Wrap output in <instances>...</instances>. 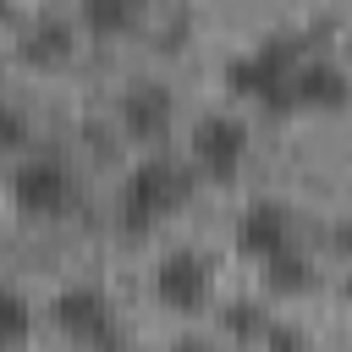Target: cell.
Wrapping results in <instances>:
<instances>
[{
	"label": "cell",
	"instance_id": "6da1fadb",
	"mask_svg": "<svg viewBox=\"0 0 352 352\" xmlns=\"http://www.w3.org/2000/svg\"><path fill=\"white\" fill-rule=\"evenodd\" d=\"M302 44L297 38H264L253 44L248 55H231L226 60V88L236 99H253L264 116H292L297 99H292V77L302 66Z\"/></svg>",
	"mask_w": 352,
	"mask_h": 352
},
{
	"label": "cell",
	"instance_id": "7a4b0ae2",
	"mask_svg": "<svg viewBox=\"0 0 352 352\" xmlns=\"http://www.w3.org/2000/svg\"><path fill=\"white\" fill-rule=\"evenodd\" d=\"M192 165H176V160H143L126 187H121V226L126 231H154L160 220H170L187 198H192Z\"/></svg>",
	"mask_w": 352,
	"mask_h": 352
},
{
	"label": "cell",
	"instance_id": "3957f363",
	"mask_svg": "<svg viewBox=\"0 0 352 352\" xmlns=\"http://www.w3.org/2000/svg\"><path fill=\"white\" fill-rule=\"evenodd\" d=\"M72 198H77L72 170L55 165V160H28V165H16V176H11V204H16L28 220H55V214L72 209Z\"/></svg>",
	"mask_w": 352,
	"mask_h": 352
},
{
	"label": "cell",
	"instance_id": "277c9868",
	"mask_svg": "<svg viewBox=\"0 0 352 352\" xmlns=\"http://www.w3.org/2000/svg\"><path fill=\"white\" fill-rule=\"evenodd\" d=\"M209 292H214V270H209L204 253L176 248V253H165V258L154 264V297H160L165 308H176V314H198V308L209 302Z\"/></svg>",
	"mask_w": 352,
	"mask_h": 352
},
{
	"label": "cell",
	"instance_id": "5b68a950",
	"mask_svg": "<svg viewBox=\"0 0 352 352\" xmlns=\"http://www.w3.org/2000/svg\"><path fill=\"white\" fill-rule=\"evenodd\" d=\"M248 160V126L231 116H204L192 126V170L209 182H231Z\"/></svg>",
	"mask_w": 352,
	"mask_h": 352
},
{
	"label": "cell",
	"instance_id": "8992f818",
	"mask_svg": "<svg viewBox=\"0 0 352 352\" xmlns=\"http://www.w3.org/2000/svg\"><path fill=\"white\" fill-rule=\"evenodd\" d=\"M55 324H60L72 341H82V346H121L116 308H110V297L94 292V286L60 292V297H55Z\"/></svg>",
	"mask_w": 352,
	"mask_h": 352
},
{
	"label": "cell",
	"instance_id": "52a82bcc",
	"mask_svg": "<svg viewBox=\"0 0 352 352\" xmlns=\"http://www.w3.org/2000/svg\"><path fill=\"white\" fill-rule=\"evenodd\" d=\"M176 121V99L165 82H132L121 94V138L126 143H165Z\"/></svg>",
	"mask_w": 352,
	"mask_h": 352
},
{
	"label": "cell",
	"instance_id": "ba28073f",
	"mask_svg": "<svg viewBox=\"0 0 352 352\" xmlns=\"http://www.w3.org/2000/svg\"><path fill=\"white\" fill-rule=\"evenodd\" d=\"M292 242H297V220H292L280 204H248V209H242V220H236V248H242L253 264L275 258V253L292 248Z\"/></svg>",
	"mask_w": 352,
	"mask_h": 352
},
{
	"label": "cell",
	"instance_id": "9c48e42d",
	"mask_svg": "<svg viewBox=\"0 0 352 352\" xmlns=\"http://www.w3.org/2000/svg\"><path fill=\"white\" fill-rule=\"evenodd\" d=\"M292 99H297V110H346L352 104V77L324 55H302V66L292 77Z\"/></svg>",
	"mask_w": 352,
	"mask_h": 352
},
{
	"label": "cell",
	"instance_id": "30bf717a",
	"mask_svg": "<svg viewBox=\"0 0 352 352\" xmlns=\"http://www.w3.org/2000/svg\"><path fill=\"white\" fill-rule=\"evenodd\" d=\"M264 270V286H270V297H302L319 275H314V264H308V253L292 242V248H280L275 258H264L258 264Z\"/></svg>",
	"mask_w": 352,
	"mask_h": 352
},
{
	"label": "cell",
	"instance_id": "8fae6325",
	"mask_svg": "<svg viewBox=\"0 0 352 352\" xmlns=\"http://www.w3.org/2000/svg\"><path fill=\"white\" fill-rule=\"evenodd\" d=\"M77 11L94 38H121L143 22V0H77Z\"/></svg>",
	"mask_w": 352,
	"mask_h": 352
},
{
	"label": "cell",
	"instance_id": "7c38bea8",
	"mask_svg": "<svg viewBox=\"0 0 352 352\" xmlns=\"http://www.w3.org/2000/svg\"><path fill=\"white\" fill-rule=\"evenodd\" d=\"M72 28H60V22H38L28 38H22V60L28 66H44V72H55V66H66L72 60Z\"/></svg>",
	"mask_w": 352,
	"mask_h": 352
},
{
	"label": "cell",
	"instance_id": "4fadbf2b",
	"mask_svg": "<svg viewBox=\"0 0 352 352\" xmlns=\"http://www.w3.org/2000/svg\"><path fill=\"white\" fill-rule=\"evenodd\" d=\"M33 336V308L11 292V286H0V346H16V341H28Z\"/></svg>",
	"mask_w": 352,
	"mask_h": 352
},
{
	"label": "cell",
	"instance_id": "5bb4252c",
	"mask_svg": "<svg viewBox=\"0 0 352 352\" xmlns=\"http://www.w3.org/2000/svg\"><path fill=\"white\" fill-rule=\"evenodd\" d=\"M220 324H226V336H236V341H258L264 324H270V308H258V302H231V308L220 314Z\"/></svg>",
	"mask_w": 352,
	"mask_h": 352
},
{
	"label": "cell",
	"instance_id": "9a60e30c",
	"mask_svg": "<svg viewBox=\"0 0 352 352\" xmlns=\"http://www.w3.org/2000/svg\"><path fill=\"white\" fill-rule=\"evenodd\" d=\"M22 143H28V121L0 99V148H22Z\"/></svg>",
	"mask_w": 352,
	"mask_h": 352
},
{
	"label": "cell",
	"instance_id": "2e32d148",
	"mask_svg": "<svg viewBox=\"0 0 352 352\" xmlns=\"http://www.w3.org/2000/svg\"><path fill=\"white\" fill-rule=\"evenodd\" d=\"M302 341H308L302 330H292V324H275V319H270V324H264V336H258V346H302Z\"/></svg>",
	"mask_w": 352,
	"mask_h": 352
},
{
	"label": "cell",
	"instance_id": "e0dca14e",
	"mask_svg": "<svg viewBox=\"0 0 352 352\" xmlns=\"http://www.w3.org/2000/svg\"><path fill=\"white\" fill-rule=\"evenodd\" d=\"M330 242H336V253H346V258H352V226H336V231H330Z\"/></svg>",
	"mask_w": 352,
	"mask_h": 352
},
{
	"label": "cell",
	"instance_id": "ac0fdd59",
	"mask_svg": "<svg viewBox=\"0 0 352 352\" xmlns=\"http://www.w3.org/2000/svg\"><path fill=\"white\" fill-rule=\"evenodd\" d=\"M0 16H11V0H0Z\"/></svg>",
	"mask_w": 352,
	"mask_h": 352
}]
</instances>
